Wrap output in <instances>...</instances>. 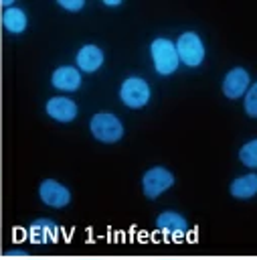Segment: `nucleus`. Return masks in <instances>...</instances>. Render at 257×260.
Here are the masks:
<instances>
[{
	"label": "nucleus",
	"instance_id": "obj_1",
	"mask_svg": "<svg viewBox=\"0 0 257 260\" xmlns=\"http://www.w3.org/2000/svg\"><path fill=\"white\" fill-rule=\"evenodd\" d=\"M174 49H176V55H178L180 65H186V67H190V69L202 65L204 55H206L204 43H202L200 35L194 32V30H184V32H180L178 39H176V43H174Z\"/></svg>",
	"mask_w": 257,
	"mask_h": 260
},
{
	"label": "nucleus",
	"instance_id": "obj_2",
	"mask_svg": "<svg viewBox=\"0 0 257 260\" xmlns=\"http://www.w3.org/2000/svg\"><path fill=\"white\" fill-rule=\"evenodd\" d=\"M150 59L154 65V71L158 75H172L178 67V55L174 49V41L166 39V37H158L150 43Z\"/></svg>",
	"mask_w": 257,
	"mask_h": 260
},
{
	"label": "nucleus",
	"instance_id": "obj_3",
	"mask_svg": "<svg viewBox=\"0 0 257 260\" xmlns=\"http://www.w3.org/2000/svg\"><path fill=\"white\" fill-rule=\"evenodd\" d=\"M89 132L103 144H113L123 136V124L113 112H97L89 120Z\"/></svg>",
	"mask_w": 257,
	"mask_h": 260
},
{
	"label": "nucleus",
	"instance_id": "obj_4",
	"mask_svg": "<svg viewBox=\"0 0 257 260\" xmlns=\"http://www.w3.org/2000/svg\"><path fill=\"white\" fill-rule=\"evenodd\" d=\"M150 98H152V89H150V83L144 77L130 75L119 85V100L125 108L140 110L150 102Z\"/></svg>",
	"mask_w": 257,
	"mask_h": 260
},
{
	"label": "nucleus",
	"instance_id": "obj_5",
	"mask_svg": "<svg viewBox=\"0 0 257 260\" xmlns=\"http://www.w3.org/2000/svg\"><path fill=\"white\" fill-rule=\"evenodd\" d=\"M176 177L166 167H152L142 175V191L148 199H158L174 185Z\"/></svg>",
	"mask_w": 257,
	"mask_h": 260
},
{
	"label": "nucleus",
	"instance_id": "obj_6",
	"mask_svg": "<svg viewBox=\"0 0 257 260\" xmlns=\"http://www.w3.org/2000/svg\"><path fill=\"white\" fill-rule=\"evenodd\" d=\"M38 199L53 209H63L71 203V191L57 179H42L38 183Z\"/></svg>",
	"mask_w": 257,
	"mask_h": 260
},
{
	"label": "nucleus",
	"instance_id": "obj_7",
	"mask_svg": "<svg viewBox=\"0 0 257 260\" xmlns=\"http://www.w3.org/2000/svg\"><path fill=\"white\" fill-rule=\"evenodd\" d=\"M251 83H253V81H251L247 69H243V67H233V69H229V71L225 73L223 83H221V89H223L225 98H229V100H239V98L245 95V91L249 89Z\"/></svg>",
	"mask_w": 257,
	"mask_h": 260
},
{
	"label": "nucleus",
	"instance_id": "obj_8",
	"mask_svg": "<svg viewBox=\"0 0 257 260\" xmlns=\"http://www.w3.org/2000/svg\"><path fill=\"white\" fill-rule=\"evenodd\" d=\"M45 112L49 118H53L55 122H61V124H67V122H73L79 114V106L67 98V95H53L47 100L45 104Z\"/></svg>",
	"mask_w": 257,
	"mask_h": 260
},
{
	"label": "nucleus",
	"instance_id": "obj_9",
	"mask_svg": "<svg viewBox=\"0 0 257 260\" xmlns=\"http://www.w3.org/2000/svg\"><path fill=\"white\" fill-rule=\"evenodd\" d=\"M156 228H158V232H162L166 238H172V240H182L188 234L186 217L178 211H172V209L162 211L156 217Z\"/></svg>",
	"mask_w": 257,
	"mask_h": 260
},
{
	"label": "nucleus",
	"instance_id": "obj_10",
	"mask_svg": "<svg viewBox=\"0 0 257 260\" xmlns=\"http://www.w3.org/2000/svg\"><path fill=\"white\" fill-rule=\"evenodd\" d=\"M26 238L30 244H36V246L55 244L59 240V225H57V221H53L49 217H38L28 225Z\"/></svg>",
	"mask_w": 257,
	"mask_h": 260
},
{
	"label": "nucleus",
	"instance_id": "obj_11",
	"mask_svg": "<svg viewBox=\"0 0 257 260\" xmlns=\"http://www.w3.org/2000/svg\"><path fill=\"white\" fill-rule=\"evenodd\" d=\"M83 83V75L75 65H61L51 73V85L59 91H77Z\"/></svg>",
	"mask_w": 257,
	"mask_h": 260
},
{
	"label": "nucleus",
	"instance_id": "obj_12",
	"mask_svg": "<svg viewBox=\"0 0 257 260\" xmlns=\"http://www.w3.org/2000/svg\"><path fill=\"white\" fill-rule=\"evenodd\" d=\"M105 61V55H103V49L93 45V43H87L83 45L77 55H75V67L81 71V73H95L101 69Z\"/></svg>",
	"mask_w": 257,
	"mask_h": 260
},
{
	"label": "nucleus",
	"instance_id": "obj_13",
	"mask_svg": "<svg viewBox=\"0 0 257 260\" xmlns=\"http://www.w3.org/2000/svg\"><path fill=\"white\" fill-rule=\"evenodd\" d=\"M0 20H2L4 30L10 32V35H22V32L26 30V26H28V16H26V12H24L20 6H16V4L4 8Z\"/></svg>",
	"mask_w": 257,
	"mask_h": 260
},
{
	"label": "nucleus",
	"instance_id": "obj_14",
	"mask_svg": "<svg viewBox=\"0 0 257 260\" xmlns=\"http://www.w3.org/2000/svg\"><path fill=\"white\" fill-rule=\"evenodd\" d=\"M229 191L235 199H253L257 195V175L251 171L247 175H239L231 181Z\"/></svg>",
	"mask_w": 257,
	"mask_h": 260
},
{
	"label": "nucleus",
	"instance_id": "obj_15",
	"mask_svg": "<svg viewBox=\"0 0 257 260\" xmlns=\"http://www.w3.org/2000/svg\"><path fill=\"white\" fill-rule=\"evenodd\" d=\"M239 160L247 167V169H257V140L255 138H251V140H247L243 146H241V150H239Z\"/></svg>",
	"mask_w": 257,
	"mask_h": 260
},
{
	"label": "nucleus",
	"instance_id": "obj_16",
	"mask_svg": "<svg viewBox=\"0 0 257 260\" xmlns=\"http://www.w3.org/2000/svg\"><path fill=\"white\" fill-rule=\"evenodd\" d=\"M243 106H245V112L249 118H257V85L255 83H251L249 89L245 91Z\"/></svg>",
	"mask_w": 257,
	"mask_h": 260
},
{
	"label": "nucleus",
	"instance_id": "obj_17",
	"mask_svg": "<svg viewBox=\"0 0 257 260\" xmlns=\"http://www.w3.org/2000/svg\"><path fill=\"white\" fill-rule=\"evenodd\" d=\"M57 4H59L61 8H65V10L75 12V10H81V8L85 6V0H59Z\"/></svg>",
	"mask_w": 257,
	"mask_h": 260
},
{
	"label": "nucleus",
	"instance_id": "obj_18",
	"mask_svg": "<svg viewBox=\"0 0 257 260\" xmlns=\"http://www.w3.org/2000/svg\"><path fill=\"white\" fill-rule=\"evenodd\" d=\"M8 254H10V256H26L24 250H8Z\"/></svg>",
	"mask_w": 257,
	"mask_h": 260
},
{
	"label": "nucleus",
	"instance_id": "obj_19",
	"mask_svg": "<svg viewBox=\"0 0 257 260\" xmlns=\"http://www.w3.org/2000/svg\"><path fill=\"white\" fill-rule=\"evenodd\" d=\"M119 0H105V6H119Z\"/></svg>",
	"mask_w": 257,
	"mask_h": 260
},
{
	"label": "nucleus",
	"instance_id": "obj_20",
	"mask_svg": "<svg viewBox=\"0 0 257 260\" xmlns=\"http://www.w3.org/2000/svg\"><path fill=\"white\" fill-rule=\"evenodd\" d=\"M79 260H99V258H79Z\"/></svg>",
	"mask_w": 257,
	"mask_h": 260
},
{
	"label": "nucleus",
	"instance_id": "obj_21",
	"mask_svg": "<svg viewBox=\"0 0 257 260\" xmlns=\"http://www.w3.org/2000/svg\"><path fill=\"white\" fill-rule=\"evenodd\" d=\"M160 260H178V258H160Z\"/></svg>",
	"mask_w": 257,
	"mask_h": 260
}]
</instances>
